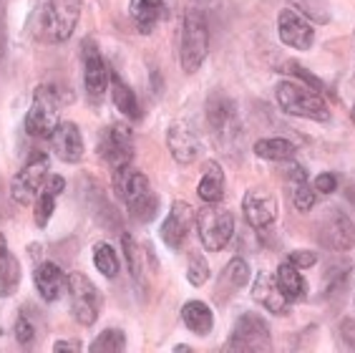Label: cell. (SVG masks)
Returning a JSON list of instances; mask_svg holds the SVG:
<instances>
[{
    "label": "cell",
    "mask_w": 355,
    "mask_h": 353,
    "mask_svg": "<svg viewBox=\"0 0 355 353\" xmlns=\"http://www.w3.org/2000/svg\"><path fill=\"white\" fill-rule=\"evenodd\" d=\"M81 21V0H38L31 15V33L43 43L69 41Z\"/></svg>",
    "instance_id": "obj_1"
},
{
    "label": "cell",
    "mask_w": 355,
    "mask_h": 353,
    "mask_svg": "<svg viewBox=\"0 0 355 353\" xmlns=\"http://www.w3.org/2000/svg\"><path fill=\"white\" fill-rule=\"evenodd\" d=\"M275 99L280 104V109L290 116H300L310 122H328L330 109L322 101V96L313 91V86L300 81H280L275 88Z\"/></svg>",
    "instance_id": "obj_2"
},
{
    "label": "cell",
    "mask_w": 355,
    "mask_h": 353,
    "mask_svg": "<svg viewBox=\"0 0 355 353\" xmlns=\"http://www.w3.org/2000/svg\"><path fill=\"white\" fill-rule=\"evenodd\" d=\"M209 51V26L202 8H189L182 26V43H179V61L187 74H194L207 58Z\"/></svg>",
    "instance_id": "obj_3"
},
{
    "label": "cell",
    "mask_w": 355,
    "mask_h": 353,
    "mask_svg": "<svg viewBox=\"0 0 355 353\" xmlns=\"http://www.w3.org/2000/svg\"><path fill=\"white\" fill-rule=\"evenodd\" d=\"M197 232L207 250L219 252L234 235L232 212L227 207H219V202H207L202 210H197Z\"/></svg>",
    "instance_id": "obj_4"
},
{
    "label": "cell",
    "mask_w": 355,
    "mask_h": 353,
    "mask_svg": "<svg viewBox=\"0 0 355 353\" xmlns=\"http://www.w3.org/2000/svg\"><path fill=\"white\" fill-rule=\"evenodd\" d=\"M61 116V99L53 86H38L26 116V131L35 139H51Z\"/></svg>",
    "instance_id": "obj_5"
},
{
    "label": "cell",
    "mask_w": 355,
    "mask_h": 353,
    "mask_svg": "<svg viewBox=\"0 0 355 353\" xmlns=\"http://www.w3.org/2000/svg\"><path fill=\"white\" fill-rule=\"evenodd\" d=\"M69 298L71 313L81 326H94L101 313V293L83 272H71L69 275Z\"/></svg>",
    "instance_id": "obj_6"
},
{
    "label": "cell",
    "mask_w": 355,
    "mask_h": 353,
    "mask_svg": "<svg viewBox=\"0 0 355 353\" xmlns=\"http://www.w3.org/2000/svg\"><path fill=\"white\" fill-rule=\"evenodd\" d=\"M207 122H209V129L217 136V142L225 149H232L239 136V119L234 101H230L225 94H214L207 101Z\"/></svg>",
    "instance_id": "obj_7"
},
{
    "label": "cell",
    "mask_w": 355,
    "mask_h": 353,
    "mask_svg": "<svg viewBox=\"0 0 355 353\" xmlns=\"http://www.w3.org/2000/svg\"><path fill=\"white\" fill-rule=\"evenodd\" d=\"M98 154L111 170L129 167L134 159V134L126 124H111L101 131L98 139Z\"/></svg>",
    "instance_id": "obj_8"
},
{
    "label": "cell",
    "mask_w": 355,
    "mask_h": 353,
    "mask_svg": "<svg viewBox=\"0 0 355 353\" xmlns=\"http://www.w3.org/2000/svg\"><path fill=\"white\" fill-rule=\"evenodd\" d=\"M51 159L46 154H35L31 162L23 167L18 174L13 176V199L18 204H31L33 199H38L41 190L48 184V174H51Z\"/></svg>",
    "instance_id": "obj_9"
},
{
    "label": "cell",
    "mask_w": 355,
    "mask_h": 353,
    "mask_svg": "<svg viewBox=\"0 0 355 353\" xmlns=\"http://www.w3.org/2000/svg\"><path fill=\"white\" fill-rule=\"evenodd\" d=\"M318 238L330 250L345 252L355 245V224L343 210L328 207L322 212V217L318 220Z\"/></svg>",
    "instance_id": "obj_10"
},
{
    "label": "cell",
    "mask_w": 355,
    "mask_h": 353,
    "mask_svg": "<svg viewBox=\"0 0 355 353\" xmlns=\"http://www.w3.org/2000/svg\"><path fill=\"white\" fill-rule=\"evenodd\" d=\"M270 346H272V336L265 320L257 313H242L234 323L230 348L232 351H267Z\"/></svg>",
    "instance_id": "obj_11"
},
{
    "label": "cell",
    "mask_w": 355,
    "mask_h": 353,
    "mask_svg": "<svg viewBox=\"0 0 355 353\" xmlns=\"http://www.w3.org/2000/svg\"><path fill=\"white\" fill-rule=\"evenodd\" d=\"M277 35L287 48L293 51H308L315 43V31L305 18L300 15V10L295 8H287L282 10L280 18H277Z\"/></svg>",
    "instance_id": "obj_12"
},
{
    "label": "cell",
    "mask_w": 355,
    "mask_h": 353,
    "mask_svg": "<svg viewBox=\"0 0 355 353\" xmlns=\"http://www.w3.org/2000/svg\"><path fill=\"white\" fill-rule=\"evenodd\" d=\"M109 68L103 63L96 43L86 41L83 43V86L91 101H101L109 88Z\"/></svg>",
    "instance_id": "obj_13"
},
{
    "label": "cell",
    "mask_w": 355,
    "mask_h": 353,
    "mask_svg": "<svg viewBox=\"0 0 355 353\" xmlns=\"http://www.w3.org/2000/svg\"><path fill=\"white\" fill-rule=\"evenodd\" d=\"M242 212H245L247 224H252L254 230H265L277 217V199L272 192L254 187V190H247L242 199Z\"/></svg>",
    "instance_id": "obj_14"
},
{
    "label": "cell",
    "mask_w": 355,
    "mask_h": 353,
    "mask_svg": "<svg viewBox=\"0 0 355 353\" xmlns=\"http://www.w3.org/2000/svg\"><path fill=\"white\" fill-rule=\"evenodd\" d=\"M191 222H197V210H191V204L182 202V199L174 202L164 224H162V240L169 245L171 250H179L189 238Z\"/></svg>",
    "instance_id": "obj_15"
},
{
    "label": "cell",
    "mask_w": 355,
    "mask_h": 353,
    "mask_svg": "<svg viewBox=\"0 0 355 353\" xmlns=\"http://www.w3.org/2000/svg\"><path fill=\"white\" fill-rule=\"evenodd\" d=\"M252 298L260 303L265 311H270L272 315H287L290 313V300L285 298V293L277 286V278L270 272H257V278L252 283Z\"/></svg>",
    "instance_id": "obj_16"
},
{
    "label": "cell",
    "mask_w": 355,
    "mask_h": 353,
    "mask_svg": "<svg viewBox=\"0 0 355 353\" xmlns=\"http://www.w3.org/2000/svg\"><path fill=\"white\" fill-rule=\"evenodd\" d=\"M51 147H53L55 156L61 162L76 164L81 162L83 156V136L78 131V124L73 122H61L55 126V131L51 134Z\"/></svg>",
    "instance_id": "obj_17"
},
{
    "label": "cell",
    "mask_w": 355,
    "mask_h": 353,
    "mask_svg": "<svg viewBox=\"0 0 355 353\" xmlns=\"http://www.w3.org/2000/svg\"><path fill=\"white\" fill-rule=\"evenodd\" d=\"M166 147H169L171 156L179 164H191L199 156V149H202L197 134L182 122L169 126V131H166Z\"/></svg>",
    "instance_id": "obj_18"
},
{
    "label": "cell",
    "mask_w": 355,
    "mask_h": 353,
    "mask_svg": "<svg viewBox=\"0 0 355 353\" xmlns=\"http://www.w3.org/2000/svg\"><path fill=\"white\" fill-rule=\"evenodd\" d=\"M35 288L43 295V300H58L63 290H69V275H63V270L55 263H41L33 272Z\"/></svg>",
    "instance_id": "obj_19"
},
{
    "label": "cell",
    "mask_w": 355,
    "mask_h": 353,
    "mask_svg": "<svg viewBox=\"0 0 355 353\" xmlns=\"http://www.w3.org/2000/svg\"><path fill=\"white\" fill-rule=\"evenodd\" d=\"M275 278H277V286H280V290L285 293V298L290 300V303H300V300H305V295H308V283H305V278H302L300 268H295L293 263H287L285 260V263L277 268Z\"/></svg>",
    "instance_id": "obj_20"
},
{
    "label": "cell",
    "mask_w": 355,
    "mask_h": 353,
    "mask_svg": "<svg viewBox=\"0 0 355 353\" xmlns=\"http://www.w3.org/2000/svg\"><path fill=\"white\" fill-rule=\"evenodd\" d=\"M129 13L141 33H151L164 13V0H131Z\"/></svg>",
    "instance_id": "obj_21"
},
{
    "label": "cell",
    "mask_w": 355,
    "mask_h": 353,
    "mask_svg": "<svg viewBox=\"0 0 355 353\" xmlns=\"http://www.w3.org/2000/svg\"><path fill=\"white\" fill-rule=\"evenodd\" d=\"M182 320H184V326L189 328L191 333H197V336H207V333L214 328V315H212V308L202 303V300H189L184 303L182 308Z\"/></svg>",
    "instance_id": "obj_22"
},
{
    "label": "cell",
    "mask_w": 355,
    "mask_h": 353,
    "mask_svg": "<svg viewBox=\"0 0 355 353\" xmlns=\"http://www.w3.org/2000/svg\"><path fill=\"white\" fill-rule=\"evenodd\" d=\"M197 192L205 202H222V197H225V172H222L219 162L205 164V172H202Z\"/></svg>",
    "instance_id": "obj_23"
},
{
    "label": "cell",
    "mask_w": 355,
    "mask_h": 353,
    "mask_svg": "<svg viewBox=\"0 0 355 353\" xmlns=\"http://www.w3.org/2000/svg\"><path fill=\"white\" fill-rule=\"evenodd\" d=\"M21 280V265L15 255L8 250V243L0 232V295H10Z\"/></svg>",
    "instance_id": "obj_24"
},
{
    "label": "cell",
    "mask_w": 355,
    "mask_h": 353,
    "mask_svg": "<svg viewBox=\"0 0 355 353\" xmlns=\"http://www.w3.org/2000/svg\"><path fill=\"white\" fill-rule=\"evenodd\" d=\"M247 283H250V265L242 258H232V263H227L222 275H219L217 290L232 295L234 290H239V288L247 286Z\"/></svg>",
    "instance_id": "obj_25"
},
{
    "label": "cell",
    "mask_w": 355,
    "mask_h": 353,
    "mask_svg": "<svg viewBox=\"0 0 355 353\" xmlns=\"http://www.w3.org/2000/svg\"><path fill=\"white\" fill-rule=\"evenodd\" d=\"M111 99H114V106H116L123 116H129V119H139V116H141V109H139V101H137V96H134V91H131L116 74H111Z\"/></svg>",
    "instance_id": "obj_26"
},
{
    "label": "cell",
    "mask_w": 355,
    "mask_h": 353,
    "mask_svg": "<svg viewBox=\"0 0 355 353\" xmlns=\"http://www.w3.org/2000/svg\"><path fill=\"white\" fill-rule=\"evenodd\" d=\"M254 154L260 159H267V162H287L295 156V147L287 139L272 136V139H260L254 144Z\"/></svg>",
    "instance_id": "obj_27"
},
{
    "label": "cell",
    "mask_w": 355,
    "mask_h": 353,
    "mask_svg": "<svg viewBox=\"0 0 355 353\" xmlns=\"http://www.w3.org/2000/svg\"><path fill=\"white\" fill-rule=\"evenodd\" d=\"M126 207H129L131 220H137V222H151L159 212V197L149 190L146 195H141V197H137L134 202L126 204Z\"/></svg>",
    "instance_id": "obj_28"
},
{
    "label": "cell",
    "mask_w": 355,
    "mask_h": 353,
    "mask_svg": "<svg viewBox=\"0 0 355 353\" xmlns=\"http://www.w3.org/2000/svg\"><path fill=\"white\" fill-rule=\"evenodd\" d=\"M94 265H96V270L101 272V275H106V278H116V275H119L116 250H114L109 243H98L94 247Z\"/></svg>",
    "instance_id": "obj_29"
},
{
    "label": "cell",
    "mask_w": 355,
    "mask_h": 353,
    "mask_svg": "<svg viewBox=\"0 0 355 353\" xmlns=\"http://www.w3.org/2000/svg\"><path fill=\"white\" fill-rule=\"evenodd\" d=\"M123 348H126V338H123V333L119 328H106L91 343V351L94 353H121Z\"/></svg>",
    "instance_id": "obj_30"
},
{
    "label": "cell",
    "mask_w": 355,
    "mask_h": 353,
    "mask_svg": "<svg viewBox=\"0 0 355 353\" xmlns=\"http://www.w3.org/2000/svg\"><path fill=\"white\" fill-rule=\"evenodd\" d=\"M55 195L51 187H43L41 190V195H38V199H35V224L38 227H46L48 224V220H51V215H53V210H55Z\"/></svg>",
    "instance_id": "obj_31"
},
{
    "label": "cell",
    "mask_w": 355,
    "mask_h": 353,
    "mask_svg": "<svg viewBox=\"0 0 355 353\" xmlns=\"http://www.w3.org/2000/svg\"><path fill=\"white\" fill-rule=\"evenodd\" d=\"M295 10L305 13L308 18L318 23H328L330 21V10H328V0H290Z\"/></svg>",
    "instance_id": "obj_32"
},
{
    "label": "cell",
    "mask_w": 355,
    "mask_h": 353,
    "mask_svg": "<svg viewBox=\"0 0 355 353\" xmlns=\"http://www.w3.org/2000/svg\"><path fill=\"white\" fill-rule=\"evenodd\" d=\"M123 250H126V260H129V270L134 272V278L139 280L144 286V268H141V250H139V245L129 238V235H123Z\"/></svg>",
    "instance_id": "obj_33"
},
{
    "label": "cell",
    "mask_w": 355,
    "mask_h": 353,
    "mask_svg": "<svg viewBox=\"0 0 355 353\" xmlns=\"http://www.w3.org/2000/svg\"><path fill=\"white\" fill-rule=\"evenodd\" d=\"M187 280H189L191 286H205L207 280H209V265H207V260L202 255H191Z\"/></svg>",
    "instance_id": "obj_34"
},
{
    "label": "cell",
    "mask_w": 355,
    "mask_h": 353,
    "mask_svg": "<svg viewBox=\"0 0 355 353\" xmlns=\"http://www.w3.org/2000/svg\"><path fill=\"white\" fill-rule=\"evenodd\" d=\"M293 202H295V207H297L300 212H310V210H313V204H315L313 184L305 182V184H300V187H295V190H293Z\"/></svg>",
    "instance_id": "obj_35"
},
{
    "label": "cell",
    "mask_w": 355,
    "mask_h": 353,
    "mask_svg": "<svg viewBox=\"0 0 355 353\" xmlns=\"http://www.w3.org/2000/svg\"><path fill=\"white\" fill-rule=\"evenodd\" d=\"M15 338H18L21 346H31V343H33L35 328H33V323L28 320V315H21V318L15 320Z\"/></svg>",
    "instance_id": "obj_36"
},
{
    "label": "cell",
    "mask_w": 355,
    "mask_h": 353,
    "mask_svg": "<svg viewBox=\"0 0 355 353\" xmlns=\"http://www.w3.org/2000/svg\"><path fill=\"white\" fill-rule=\"evenodd\" d=\"M313 187H315V192H320V195H333V192L338 190V176H335L333 172H322V174H318L313 179Z\"/></svg>",
    "instance_id": "obj_37"
},
{
    "label": "cell",
    "mask_w": 355,
    "mask_h": 353,
    "mask_svg": "<svg viewBox=\"0 0 355 353\" xmlns=\"http://www.w3.org/2000/svg\"><path fill=\"white\" fill-rule=\"evenodd\" d=\"M287 263H293L295 268L305 270V268H313V265L318 263V255H315L313 250H293L287 255Z\"/></svg>",
    "instance_id": "obj_38"
},
{
    "label": "cell",
    "mask_w": 355,
    "mask_h": 353,
    "mask_svg": "<svg viewBox=\"0 0 355 353\" xmlns=\"http://www.w3.org/2000/svg\"><path fill=\"white\" fill-rule=\"evenodd\" d=\"M53 351H81V343L78 340H58Z\"/></svg>",
    "instance_id": "obj_39"
},
{
    "label": "cell",
    "mask_w": 355,
    "mask_h": 353,
    "mask_svg": "<svg viewBox=\"0 0 355 353\" xmlns=\"http://www.w3.org/2000/svg\"><path fill=\"white\" fill-rule=\"evenodd\" d=\"M48 187H51L55 195H61L63 187H66V182H63V176H51V179H48Z\"/></svg>",
    "instance_id": "obj_40"
},
{
    "label": "cell",
    "mask_w": 355,
    "mask_h": 353,
    "mask_svg": "<svg viewBox=\"0 0 355 353\" xmlns=\"http://www.w3.org/2000/svg\"><path fill=\"white\" fill-rule=\"evenodd\" d=\"M3 38H6V33H3V13H0V56H3Z\"/></svg>",
    "instance_id": "obj_41"
},
{
    "label": "cell",
    "mask_w": 355,
    "mask_h": 353,
    "mask_svg": "<svg viewBox=\"0 0 355 353\" xmlns=\"http://www.w3.org/2000/svg\"><path fill=\"white\" fill-rule=\"evenodd\" d=\"M194 3H197V6L202 8V6H214V3H217V0H194Z\"/></svg>",
    "instance_id": "obj_42"
},
{
    "label": "cell",
    "mask_w": 355,
    "mask_h": 353,
    "mask_svg": "<svg viewBox=\"0 0 355 353\" xmlns=\"http://www.w3.org/2000/svg\"><path fill=\"white\" fill-rule=\"evenodd\" d=\"M353 111H355V109H353Z\"/></svg>",
    "instance_id": "obj_43"
}]
</instances>
